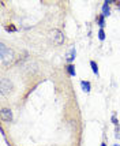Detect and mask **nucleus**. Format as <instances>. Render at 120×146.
Listing matches in <instances>:
<instances>
[{
  "label": "nucleus",
  "mask_w": 120,
  "mask_h": 146,
  "mask_svg": "<svg viewBox=\"0 0 120 146\" xmlns=\"http://www.w3.org/2000/svg\"><path fill=\"white\" fill-rule=\"evenodd\" d=\"M0 56H1V62L3 64H10L11 62L14 60V51L13 49H10V48H7L4 44L0 45Z\"/></svg>",
  "instance_id": "1"
},
{
  "label": "nucleus",
  "mask_w": 120,
  "mask_h": 146,
  "mask_svg": "<svg viewBox=\"0 0 120 146\" xmlns=\"http://www.w3.org/2000/svg\"><path fill=\"white\" fill-rule=\"evenodd\" d=\"M51 38L53 40V42L56 45H62L64 42V34L57 29H53L51 32Z\"/></svg>",
  "instance_id": "2"
},
{
  "label": "nucleus",
  "mask_w": 120,
  "mask_h": 146,
  "mask_svg": "<svg viewBox=\"0 0 120 146\" xmlns=\"http://www.w3.org/2000/svg\"><path fill=\"white\" fill-rule=\"evenodd\" d=\"M13 92V83L8 79H1V93L4 96H8Z\"/></svg>",
  "instance_id": "3"
},
{
  "label": "nucleus",
  "mask_w": 120,
  "mask_h": 146,
  "mask_svg": "<svg viewBox=\"0 0 120 146\" xmlns=\"http://www.w3.org/2000/svg\"><path fill=\"white\" fill-rule=\"evenodd\" d=\"M0 117H1V120L8 123V121L13 120V112H11V109L8 108H3L1 109V112H0Z\"/></svg>",
  "instance_id": "4"
},
{
  "label": "nucleus",
  "mask_w": 120,
  "mask_h": 146,
  "mask_svg": "<svg viewBox=\"0 0 120 146\" xmlns=\"http://www.w3.org/2000/svg\"><path fill=\"white\" fill-rule=\"evenodd\" d=\"M111 3H112L111 0H107V1L104 3V6H102V15H104V17L109 15V13H111V8H109V4H111Z\"/></svg>",
  "instance_id": "5"
},
{
  "label": "nucleus",
  "mask_w": 120,
  "mask_h": 146,
  "mask_svg": "<svg viewBox=\"0 0 120 146\" xmlns=\"http://www.w3.org/2000/svg\"><path fill=\"white\" fill-rule=\"evenodd\" d=\"M81 85H82L83 90H85L86 93H89V92H90V88H91V86H90V82H88V81H82V82H81Z\"/></svg>",
  "instance_id": "6"
},
{
  "label": "nucleus",
  "mask_w": 120,
  "mask_h": 146,
  "mask_svg": "<svg viewBox=\"0 0 120 146\" xmlns=\"http://www.w3.org/2000/svg\"><path fill=\"white\" fill-rule=\"evenodd\" d=\"M67 71H68V74L71 76H75V67H74L72 64H68V66H67Z\"/></svg>",
  "instance_id": "7"
},
{
  "label": "nucleus",
  "mask_w": 120,
  "mask_h": 146,
  "mask_svg": "<svg viewBox=\"0 0 120 146\" xmlns=\"http://www.w3.org/2000/svg\"><path fill=\"white\" fill-rule=\"evenodd\" d=\"M90 66H91V70H93V72H94L95 75H98V67H97V63H95L94 60H91V62H90Z\"/></svg>",
  "instance_id": "8"
},
{
  "label": "nucleus",
  "mask_w": 120,
  "mask_h": 146,
  "mask_svg": "<svg viewBox=\"0 0 120 146\" xmlns=\"http://www.w3.org/2000/svg\"><path fill=\"white\" fill-rule=\"evenodd\" d=\"M74 57H75V48H72V49H71V52L68 53L67 60H68V62H72V60H74Z\"/></svg>",
  "instance_id": "9"
},
{
  "label": "nucleus",
  "mask_w": 120,
  "mask_h": 146,
  "mask_svg": "<svg viewBox=\"0 0 120 146\" xmlns=\"http://www.w3.org/2000/svg\"><path fill=\"white\" fill-rule=\"evenodd\" d=\"M6 30H7V32H15V30H17V27H15L14 25H7L6 26Z\"/></svg>",
  "instance_id": "10"
},
{
  "label": "nucleus",
  "mask_w": 120,
  "mask_h": 146,
  "mask_svg": "<svg viewBox=\"0 0 120 146\" xmlns=\"http://www.w3.org/2000/svg\"><path fill=\"white\" fill-rule=\"evenodd\" d=\"M98 25L101 26V27L105 25V22H104V15H100V17H98Z\"/></svg>",
  "instance_id": "11"
},
{
  "label": "nucleus",
  "mask_w": 120,
  "mask_h": 146,
  "mask_svg": "<svg viewBox=\"0 0 120 146\" xmlns=\"http://www.w3.org/2000/svg\"><path fill=\"white\" fill-rule=\"evenodd\" d=\"M98 38H100V40H104V38H105V33H104L102 29H100V32H98Z\"/></svg>",
  "instance_id": "12"
},
{
  "label": "nucleus",
  "mask_w": 120,
  "mask_h": 146,
  "mask_svg": "<svg viewBox=\"0 0 120 146\" xmlns=\"http://www.w3.org/2000/svg\"><path fill=\"white\" fill-rule=\"evenodd\" d=\"M101 146H105V143H102V145H101Z\"/></svg>",
  "instance_id": "13"
}]
</instances>
